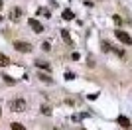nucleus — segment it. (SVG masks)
Listing matches in <instances>:
<instances>
[{
  "instance_id": "obj_12",
  "label": "nucleus",
  "mask_w": 132,
  "mask_h": 130,
  "mask_svg": "<svg viewBox=\"0 0 132 130\" xmlns=\"http://www.w3.org/2000/svg\"><path fill=\"white\" fill-rule=\"evenodd\" d=\"M61 38H63V42L71 43V38H69V32H67V30H61Z\"/></svg>"
},
{
  "instance_id": "obj_14",
  "label": "nucleus",
  "mask_w": 132,
  "mask_h": 130,
  "mask_svg": "<svg viewBox=\"0 0 132 130\" xmlns=\"http://www.w3.org/2000/svg\"><path fill=\"white\" fill-rule=\"evenodd\" d=\"M112 22H114L116 26H120V24H122V18L120 16H112Z\"/></svg>"
},
{
  "instance_id": "obj_16",
  "label": "nucleus",
  "mask_w": 132,
  "mask_h": 130,
  "mask_svg": "<svg viewBox=\"0 0 132 130\" xmlns=\"http://www.w3.org/2000/svg\"><path fill=\"white\" fill-rule=\"evenodd\" d=\"M112 51H114V53L118 55V57H124V51H122V49H118V47H116V49H112Z\"/></svg>"
},
{
  "instance_id": "obj_1",
  "label": "nucleus",
  "mask_w": 132,
  "mask_h": 130,
  "mask_svg": "<svg viewBox=\"0 0 132 130\" xmlns=\"http://www.w3.org/2000/svg\"><path fill=\"white\" fill-rule=\"evenodd\" d=\"M26 107H28V104H26V101H24V99H12V101H10V108H12V110H14V112H22V110H26Z\"/></svg>"
},
{
  "instance_id": "obj_2",
  "label": "nucleus",
  "mask_w": 132,
  "mask_h": 130,
  "mask_svg": "<svg viewBox=\"0 0 132 130\" xmlns=\"http://www.w3.org/2000/svg\"><path fill=\"white\" fill-rule=\"evenodd\" d=\"M114 38H118V42H122L124 45H132V38L128 36L126 32H122V30H116V32H114Z\"/></svg>"
},
{
  "instance_id": "obj_10",
  "label": "nucleus",
  "mask_w": 132,
  "mask_h": 130,
  "mask_svg": "<svg viewBox=\"0 0 132 130\" xmlns=\"http://www.w3.org/2000/svg\"><path fill=\"white\" fill-rule=\"evenodd\" d=\"M38 79H39V81H44V83H51V77L44 75V73H38Z\"/></svg>"
},
{
  "instance_id": "obj_5",
  "label": "nucleus",
  "mask_w": 132,
  "mask_h": 130,
  "mask_svg": "<svg viewBox=\"0 0 132 130\" xmlns=\"http://www.w3.org/2000/svg\"><path fill=\"white\" fill-rule=\"evenodd\" d=\"M20 16H22V10H20L18 6H14V8L10 10V20L16 22V20H20Z\"/></svg>"
},
{
  "instance_id": "obj_17",
  "label": "nucleus",
  "mask_w": 132,
  "mask_h": 130,
  "mask_svg": "<svg viewBox=\"0 0 132 130\" xmlns=\"http://www.w3.org/2000/svg\"><path fill=\"white\" fill-rule=\"evenodd\" d=\"M42 49H44V51H50V43L44 42V43H42Z\"/></svg>"
},
{
  "instance_id": "obj_6",
  "label": "nucleus",
  "mask_w": 132,
  "mask_h": 130,
  "mask_svg": "<svg viewBox=\"0 0 132 130\" xmlns=\"http://www.w3.org/2000/svg\"><path fill=\"white\" fill-rule=\"evenodd\" d=\"M118 124L122 126V128H130V118H126V116H118Z\"/></svg>"
},
{
  "instance_id": "obj_18",
  "label": "nucleus",
  "mask_w": 132,
  "mask_h": 130,
  "mask_svg": "<svg viewBox=\"0 0 132 130\" xmlns=\"http://www.w3.org/2000/svg\"><path fill=\"white\" fill-rule=\"evenodd\" d=\"M0 10H2V0H0Z\"/></svg>"
},
{
  "instance_id": "obj_15",
  "label": "nucleus",
  "mask_w": 132,
  "mask_h": 130,
  "mask_svg": "<svg viewBox=\"0 0 132 130\" xmlns=\"http://www.w3.org/2000/svg\"><path fill=\"white\" fill-rule=\"evenodd\" d=\"M42 112L44 114H51V108L47 107V104H44V107H42Z\"/></svg>"
},
{
  "instance_id": "obj_19",
  "label": "nucleus",
  "mask_w": 132,
  "mask_h": 130,
  "mask_svg": "<svg viewBox=\"0 0 132 130\" xmlns=\"http://www.w3.org/2000/svg\"><path fill=\"white\" fill-rule=\"evenodd\" d=\"M55 130H59V128H55Z\"/></svg>"
},
{
  "instance_id": "obj_8",
  "label": "nucleus",
  "mask_w": 132,
  "mask_h": 130,
  "mask_svg": "<svg viewBox=\"0 0 132 130\" xmlns=\"http://www.w3.org/2000/svg\"><path fill=\"white\" fill-rule=\"evenodd\" d=\"M8 63H10V59H8L4 53H0V67H6Z\"/></svg>"
},
{
  "instance_id": "obj_9",
  "label": "nucleus",
  "mask_w": 132,
  "mask_h": 130,
  "mask_svg": "<svg viewBox=\"0 0 132 130\" xmlns=\"http://www.w3.org/2000/svg\"><path fill=\"white\" fill-rule=\"evenodd\" d=\"M73 18H75V14L71 10H63V20H73Z\"/></svg>"
},
{
  "instance_id": "obj_3",
  "label": "nucleus",
  "mask_w": 132,
  "mask_h": 130,
  "mask_svg": "<svg viewBox=\"0 0 132 130\" xmlns=\"http://www.w3.org/2000/svg\"><path fill=\"white\" fill-rule=\"evenodd\" d=\"M14 47H16L18 51H22V53H30V51H32V43H28V42H14Z\"/></svg>"
},
{
  "instance_id": "obj_7",
  "label": "nucleus",
  "mask_w": 132,
  "mask_h": 130,
  "mask_svg": "<svg viewBox=\"0 0 132 130\" xmlns=\"http://www.w3.org/2000/svg\"><path fill=\"white\" fill-rule=\"evenodd\" d=\"M36 67H42V69H45V71H51L50 69V63H45L44 59H36Z\"/></svg>"
},
{
  "instance_id": "obj_13",
  "label": "nucleus",
  "mask_w": 132,
  "mask_h": 130,
  "mask_svg": "<svg viewBox=\"0 0 132 130\" xmlns=\"http://www.w3.org/2000/svg\"><path fill=\"white\" fill-rule=\"evenodd\" d=\"M101 47H103V51H106V53H109V51H112V47H110V45H109L106 42H103V43H101Z\"/></svg>"
},
{
  "instance_id": "obj_11",
  "label": "nucleus",
  "mask_w": 132,
  "mask_h": 130,
  "mask_svg": "<svg viewBox=\"0 0 132 130\" xmlns=\"http://www.w3.org/2000/svg\"><path fill=\"white\" fill-rule=\"evenodd\" d=\"M10 128H12V130H26V126H24V124H20V122H12V124H10Z\"/></svg>"
},
{
  "instance_id": "obj_4",
  "label": "nucleus",
  "mask_w": 132,
  "mask_h": 130,
  "mask_svg": "<svg viewBox=\"0 0 132 130\" xmlns=\"http://www.w3.org/2000/svg\"><path fill=\"white\" fill-rule=\"evenodd\" d=\"M28 24H30V28H32L34 32H44V26H42V24H39L38 20H36V18H30V20H28Z\"/></svg>"
}]
</instances>
